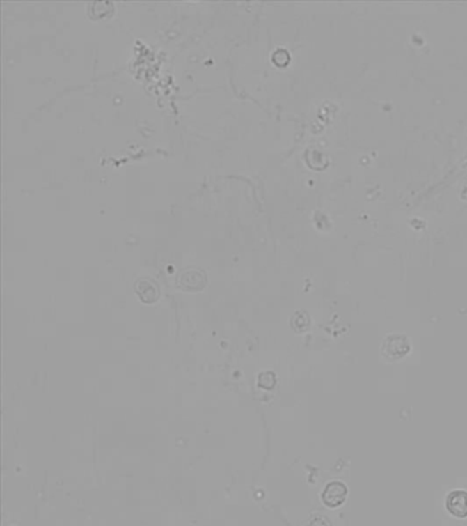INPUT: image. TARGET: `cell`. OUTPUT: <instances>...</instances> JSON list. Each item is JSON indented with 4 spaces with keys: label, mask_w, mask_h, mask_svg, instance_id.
<instances>
[{
    "label": "cell",
    "mask_w": 467,
    "mask_h": 526,
    "mask_svg": "<svg viewBox=\"0 0 467 526\" xmlns=\"http://www.w3.org/2000/svg\"><path fill=\"white\" fill-rule=\"evenodd\" d=\"M410 350L409 340L403 336H393L385 341V355L390 358H402L404 357Z\"/></svg>",
    "instance_id": "cell-3"
},
{
    "label": "cell",
    "mask_w": 467,
    "mask_h": 526,
    "mask_svg": "<svg viewBox=\"0 0 467 526\" xmlns=\"http://www.w3.org/2000/svg\"><path fill=\"white\" fill-rule=\"evenodd\" d=\"M347 493L348 489L345 484H342L341 481H333L325 488L322 493V500L328 507H339L347 499Z\"/></svg>",
    "instance_id": "cell-1"
},
{
    "label": "cell",
    "mask_w": 467,
    "mask_h": 526,
    "mask_svg": "<svg viewBox=\"0 0 467 526\" xmlns=\"http://www.w3.org/2000/svg\"><path fill=\"white\" fill-rule=\"evenodd\" d=\"M447 509L452 516L458 518L467 517V492L465 490L451 492L447 497Z\"/></svg>",
    "instance_id": "cell-2"
}]
</instances>
